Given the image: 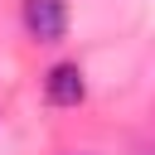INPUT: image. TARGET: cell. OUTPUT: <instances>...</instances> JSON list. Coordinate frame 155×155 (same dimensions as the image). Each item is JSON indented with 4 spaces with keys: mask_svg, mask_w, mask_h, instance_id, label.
Here are the masks:
<instances>
[{
    "mask_svg": "<svg viewBox=\"0 0 155 155\" xmlns=\"http://www.w3.org/2000/svg\"><path fill=\"white\" fill-rule=\"evenodd\" d=\"M19 19H24L29 39L58 44V39L68 34V0H24V5H19Z\"/></svg>",
    "mask_w": 155,
    "mask_h": 155,
    "instance_id": "obj_1",
    "label": "cell"
},
{
    "mask_svg": "<svg viewBox=\"0 0 155 155\" xmlns=\"http://www.w3.org/2000/svg\"><path fill=\"white\" fill-rule=\"evenodd\" d=\"M44 97H48L53 107H78V102L87 97L82 68H78V63H53V68L44 73Z\"/></svg>",
    "mask_w": 155,
    "mask_h": 155,
    "instance_id": "obj_2",
    "label": "cell"
}]
</instances>
